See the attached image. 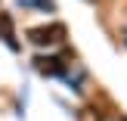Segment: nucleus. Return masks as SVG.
I'll return each mask as SVG.
<instances>
[{
    "label": "nucleus",
    "mask_w": 127,
    "mask_h": 121,
    "mask_svg": "<svg viewBox=\"0 0 127 121\" xmlns=\"http://www.w3.org/2000/svg\"><path fill=\"white\" fill-rule=\"evenodd\" d=\"M34 68L40 75H47V78H65V59H59V56H37L34 59Z\"/></svg>",
    "instance_id": "1"
},
{
    "label": "nucleus",
    "mask_w": 127,
    "mask_h": 121,
    "mask_svg": "<svg viewBox=\"0 0 127 121\" xmlns=\"http://www.w3.org/2000/svg\"><path fill=\"white\" fill-rule=\"evenodd\" d=\"M62 34H65V28L62 25H50V28H31L28 31V40L31 43H37V47H43V43H56V40H62Z\"/></svg>",
    "instance_id": "2"
},
{
    "label": "nucleus",
    "mask_w": 127,
    "mask_h": 121,
    "mask_svg": "<svg viewBox=\"0 0 127 121\" xmlns=\"http://www.w3.org/2000/svg\"><path fill=\"white\" fill-rule=\"evenodd\" d=\"M0 37L6 40V47H9V50H19V40H16V31H12L9 12H0Z\"/></svg>",
    "instance_id": "3"
},
{
    "label": "nucleus",
    "mask_w": 127,
    "mask_h": 121,
    "mask_svg": "<svg viewBox=\"0 0 127 121\" xmlns=\"http://www.w3.org/2000/svg\"><path fill=\"white\" fill-rule=\"evenodd\" d=\"M78 121H99V115H96L93 109H81V112H78Z\"/></svg>",
    "instance_id": "4"
},
{
    "label": "nucleus",
    "mask_w": 127,
    "mask_h": 121,
    "mask_svg": "<svg viewBox=\"0 0 127 121\" xmlns=\"http://www.w3.org/2000/svg\"><path fill=\"white\" fill-rule=\"evenodd\" d=\"M19 3H25V6H43V9H53V3H50V0H19Z\"/></svg>",
    "instance_id": "5"
}]
</instances>
